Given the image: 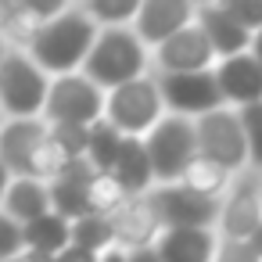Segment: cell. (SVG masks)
<instances>
[{
	"label": "cell",
	"instance_id": "cell-31",
	"mask_svg": "<svg viewBox=\"0 0 262 262\" xmlns=\"http://www.w3.org/2000/svg\"><path fill=\"white\" fill-rule=\"evenodd\" d=\"M215 262H262V258L251 251L248 241H223V237H219V255H215Z\"/></svg>",
	"mask_w": 262,
	"mask_h": 262
},
{
	"label": "cell",
	"instance_id": "cell-23",
	"mask_svg": "<svg viewBox=\"0 0 262 262\" xmlns=\"http://www.w3.org/2000/svg\"><path fill=\"white\" fill-rule=\"evenodd\" d=\"M122 140H126V137H122L108 119H101V122L90 129V151H86V158L94 162L97 172H112V169H115L119 151H122Z\"/></svg>",
	"mask_w": 262,
	"mask_h": 262
},
{
	"label": "cell",
	"instance_id": "cell-3",
	"mask_svg": "<svg viewBox=\"0 0 262 262\" xmlns=\"http://www.w3.org/2000/svg\"><path fill=\"white\" fill-rule=\"evenodd\" d=\"M0 158L11 176H29L43 183H54L69 162L51 140V126L43 119H8L0 129Z\"/></svg>",
	"mask_w": 262,
	"mask_h": 262
},
{
	"label": "cell",
	"instance_id": "cell-22",
	"mask_svg": "<svg viewBox=\"0 0 262 262\" xmlns=\"http://www.w3.org/2000/svg\"><path fill=\"white\" fill-rule=\"evenodd\" d=\"M86 198H90V212H94V215H108V219H115V215L133 201V194H129L112 172H101V176L86 187Z\"/></svg>",
	"mask_w": 262,
	"mask_h": 262
},
{
	"label": "cell",
	"instance_id": "cell-36",
	"mask_svg": "<svg viewBox=\"0 0 262 262\" xmlns=\"http://www.w3.org/2000/svg\"><path fill=\"white\" fill-rule=\"evenodd\" d=\"M248 244H251V251H255V255L262 258V226H258V230L251 233V241H248Z\"/></svg>",
	"mask_w": 262,
	"mask_h": 262
},
{
	"label": "cell",
	"instance_id": "cell-29",
	"mask_svg": "<svg viewBox=\"0 0 262 262\" xmlns=\"http://www.w3.org/2000/svg\"><path fill=\"white\" fill-rule=\"evenodd\" d=\"M244 133H248V151H251V169L262 172V101L251 108H241Z\"/></svg>",
	"mask_w": 262,
	"mask_h": 262
},
{
	"label": "cell",
	"instance_id": "cell-35",
	"mask_svg": "<svg viewBox=\"0 0 262 262\" xmlns=\"http://www.w3.org/2000/svg\"><path fill=\"white\" fill-rule=\"evenodd\" d=\"M11 180H15L11 169L4 165V158H0V205H4V194H8V187H11Z\"/></svg>",
	"mask_w": 262,
	"mask_h": 262
},
{
	"label": "cell",
	"instance_id": "cell-32",
	"mask_svg": "<svg viewBox=\"0 0 262 262\" xmlns=\"http://www.w3.org/2000/svg\"><path fill=\"white\" fill-rule=\"evenodd\" d=\"M54 262H101V255H97V251H86V248H79V244H72V248H65L61 255H54Z\"/></svg>",
	"mask_w": 262,
	"mask_h": 262
},
{
	"label": "cell",
	"instance_id": "cell-26",
	"mask_svg": "<svg viewBox=\"0 0 262 262\" xmlns=\"http://www.w3.org/2000/svg\"><path fill=\"white\" fill-rule=\"evenodd\" d=\"M51 205H54V212H58V215H65L69 223H79L83 215H94V212H90L86 187H79V183L54 180V183H51Z\"/></svg>",
	"mask_w": 262,
	"mask_h": 262
},
{
	"label": "cell",
	"instance_id": "cell-11",
	"mask_svg": "<svg viewBox=\"0 0 262 262\" xmlns=\"http://www.w3.org/2000/svg\"><path fill=\"white\" fill-rule=\"evenodd\" d=\"M165 97L169 115L201 119L215 108H223V90L215 83V72H183V76H155Z\"/></svg>",
	"mask_w": 262,
	"mask_h": 262
},
{
	"label": "cell",
	"instance_id": "cell-34",
	"mask_svg": "<svg viewBox=\"0 0 262 262\" xmlns=\"http://www.w3.org/2000/svg\"><path fill=\"white\" fill-rule=\"evenodd\" d=\"M101 262H129V251L115 244V248H108V251L101 255Z\"/></svg>",
	"mask_w": 262,
	"mask_h": 262
},
{
	"label": "cell",
	"instance_id": "cell-18",
	"mask_svg": "<svg viewBox=\"0 0 262 262\" xmlns=\"http://www.w3.org/2000/svg\"><path fill=\"white\" fill-rule=\"evenodd\" d=\"M0 208H4L15 223L29 226V223H36V219H43V215L54 212V205H51V183L29 180V176H15Z\"/></svg>",
	"mask_w": 262,
	"mask_h": 262
},
{
	"label": "cell",
	"instance_id": "cell-15",
	"mask_svg": "<svg viewBox=\"0 0 262 262\" xmlns=\"http://www.w3.org/2000/svg\"><path fill=\"white\" fill-rule=\"evenodd\" d=\"M115 244L119 248H126V251H140V248H155L158 244V237H162V230H165V223H162V215H158V208H155V201H151V194H140V198H133L115 219Z\"/></svg>",
	"mask_w": 262,
	"mask_h": 262
},
{
	"label": "cell",
	"instance_id": "cell-7",
	"mask_svg": "<svg viewBox=\"0 0 262 262\" xmlns=\"http://www.w3.org/2000/svg\"><path fill=\"white\" fill-rule=\"evenodd\" d=\"M198 126V151L212 162H219L223 169H230L233 176H241L244 169H251V151H248V133H244V119L237 108H215L201 119H194Z\"/></svg>",
	"mask_w": 262,
	"mask_h": 262
},
{
	"label": "cell",
	"instance_id": "cell-9",
	"mask_svg": "<svg viewBox=\"0 0 262 262\" xmlns=\"http://www.w3.org/2000/svg\"><path fill=\"white\" fill-rule=\"evenodd\" d=\"M258 226H262V172L244 169L241 176H233V183L223 198L215 230L223 241H251V233Z\"/></svg>",
	"mask_w": 262,
	"mask_h": 262
},
{
	"label": "cell",
	"instance_id": "cell-13",
	"mask_svg": "<svg viewBox=\"0 0 262 262\" xmlns=\"http://www.w3.org/2000/svg\"><path fill=\"white\" fill-rule=\"evenodd\" d=\"M194 18H198V4H190V0H144L133 33L155 51L176 33H183L187 26H194Z\"/></svg>",
	"mask_w": 262,
	"mask_h": 262
},
{
	"label": "cell",
	"instance_id": "cell-5",
	"mask_svg": "<svg viewBox=\"0 0 262 262\" xmlns=\"http://www.w3.org/2000/svg\"><path fill=\"white\" fill-rule=\"evenodd\" d=\"M169 115L165 108V97H162V86L155 76H144L137 83H126L119 90L108 94V108H104V119L122 133V137H147L162 119Z\"/></svg>",
	"mask_w": 262,
	"mask_h": 262
},
{
	"label": "cell",
	"instance_id": "cell-38",
	"mask_svg": "<svg viewBox=\"0 0 262 262\" xmlns=\"http://www.w3.org/2000/svg\"><path fill=\"white\" fill-rule=\"evenodd\" d=\"M4 122H8V115H4V112H0V129H4Z\"/></svg>",
	"mask_w": 262,
	"mask_h": 262
},
{
	"label": "cell",
	"instance_id": "cell-39",
	"mask_svg": "<svg viewBox=\"0 0 262 262\" xmlns=\"http://www.w3.org/2000/svg\"><path fill=\"white\" fill-rule=\"evenodd\" d=\"M4 51H8V43H0V58H4Z\"/></svg>",
	"mask_w": 262,
	"mask_h": 262
},
{
	"label": "cell",
	"instance_id": "cell-6",
	"mask_svg": "<svg viewBox=\"0 0 262 262\" xmlns=\"http://www.w3.org/2000/svg\"><path fill=\"white\" fill-rule=\"evenodd\" d=\"M144 144H147L158 187L180 183L183 172L190 169V162L201 155L198 151V126H194V119H183V115H165L144 137Z\"/></svg>",
	"mask_w": 262,
	"mask_h": 262
},
{
	"label": "cell",
	"instance_id": "cell-14",
	"mask_svg": "<svg viewBox=\"0 0 262 262\" xmlns=\"http://www.w3.org/2000/svg\"><path fill=\"white\" fill-rule=\"evenodd\" d=\"M212 72H215V83L223 90L226 108L241 112V108H251L262 101V65L251 51L233 54V58H219V65Z\"/></svg>",
	"mask_w": 262,
	"mask_h": 262
},
{
	"label": "cell",
	"instance_id": "cell-2",
	"mask_svg": "<svg viewBox=\"0 0 262 262\" xmlns=\"http://www.w3.org/2000/svg\"><path fill=\"white\" fill-rule=\"evenodd\" d=\"M83 76L90 83H97L104 94H112L126 83L155 76V58H151V47L133 33V26L101 29V36L83 65Z\"/></svg>",
	"mask_w": 262,
	"mask_h": 262
},
{
	"label": "cell",
	"instance_id": "cell-19",
	"mask_svg": "<svg viewBox=\"0 0 262 262\" xmlns=\"http://www.w3.org/2000/svg\"><path fill=\"white\" fill-rule=\"evenodd\" d=\"M112 176H115L133 198L151 194V190L158 187L155 165H151V155H147V144H144L140 137H126V140H122V151H119V162H115Z\"/></svg>",
	"mask_w": 262,
	"mask_h": 262
},
{
	"label": "cell",
	"instance_id": "cell-17",
	"mask_svg": "<svg viewBox=\"0 0 262 262\" xmlns=\"http://www.w3.org/2000/svg\"><path fill=\"white\" fill-rule=\"evenodd\" d=\"M155 251L162 262H215L219 230H162Z\"/></svg>",
	"mask_w": 262,
	"mask_h": 262
},
{
	"label": "cell",
	"instance_id": "cell-10",
	"mask_svg": "<svg viewBox=\"0 0 262 262\" xmlns=\"http://www.w3.org/2000/svg\"><path fill=\"white\" fill-rule=\"evenodd\" d=\"M151 201L165 223V230H215L219 226V212L223 201L215 198H201L183 183H169V187H155Z\"/></svg>",
	"mask_w": 262,
	"mask_h": 262
},
{
	"label": "cell",
	"instance_id": "cell-30",
	"mask_svg": "<svg viewBox=\"0 0 262 262\" xmlns=\"http://www.w3.org/2000/svg\"><path fill=\"white\" fill-rule=\"evenodd\" d=\"M223 4L251 36L262 33V0H223Z\"/></svg>",
	"mask_w": 262,
	"mask_h": 262
},
{
	"label": "cell",
	"instance_id": "cell-16",
	"mask_svg": "<svg viewBox=\"0 0 262 262\" xmlns=\"http://www.w3.org/2000/svg\"><path fill=\"white\" fill-rule=\"evenodd\" d=\"M194 22L205 29L212 51L219 58H233V54H248L251 51V40L255 36L226 11L223 0H205V4H198V18Z\"/></svg>",
	"mask_w": 262,
	"mask_h": 262
},
{
	"label": "cell",
	"instance_id": "cell-12",
	"mask_svg": "<svg viewBox=\"0 0 262 262\" xmlns=\"http://www.w3.org/2000/svg\"><path fill=\"white\" fill-rule=\"evenodd\" d=\"M155 58V76H183V72H212L219 65V54L212 51L205 29L194 22L162 47L151 51Z\"/></svg>",
	"mask_w": 262,
	"mask_h": 262
},
{
	"label": "cell",
	"instance_id": "cell-37",
	"mask_svg": "<svg viewBox=\"0 0 262 262\" xmlns=\"http://www.w3.org/2000/svg\"><path fill=\"white\" fill-rule=\"evenodd\" d=\"M251 54H255L258 65H262V33H255V40H251Z\"/></svg>",
	"mask_w": 262,
	"mask_h": 262
},
{
	"label": "cell",
	"instance_id": "cell-4",
	"mask_svg": "<svg viewBox=\"0 0 262 262\" xmlns=\"http://www.w3.org/2000/svg\"><path fill=\"white\" fill-rule=\"evenodd\" d=\"M51 76L22 47H8L0 58V112L8 119H43Z\"/></svg>",
	"mask_w": 262,
	"mask_h": 262
},
{
	"label": "cell",
	"instance_id": "cell-1",
	"mask_svg": "<svg viewBox=\"0 0 262 262\" xmlns=\"http://www.w3.org/2000/svg\"><path fill=\"white\" fill-rule=\"evenodd\" d=\"M97 36H101V26L86 15V8L83 4H69L58 18L43 22V29L29 43V54L36 58V65L51 79L72 76V72H83Z\"/></svg>",
	"mask_w": 262,
	"mask_h": 262
},
{
	"label": "cell",
	"instance_id": "cell-24",
	"mask_svg": "<svg viewBox=\"0 0 262 262\" xmlns=\"http://www.w3.org/2000/svg\"><path fill=\"white\" fill-rule=\"evenodd\" d=\"M140 4H144V0H83L86 15H90L101 29H122V26H133L137 15H140Z\"/></svg>",
	"mask_w": 262,
	"mask_h": 262
},
{
	"label": "cell",
	"instance_id": "cell-33",
	"mask_svg": "<svg viewBox=\"0 0 262 262\" xmlns=\"http://www.w3.org/2000/svg\"><path fill=\"white\" fill-rule=\"evenodd\" d=\"M129 262H162L155 248H140V251H129Z\"/></svg>",
	"mask_w": 262,
	"mask_h": 262
},
{
	"label": "cell",
	"instance_id": "cell-27",
	"mask_svg": "<svg viewBox=\"0 0 262 262\" xmlns=\"http://www.w3.org/2000/svg\"><path fill=\"white\" fill-rule=\"evenodd\" d=\"M90 129L94 126H72V122H61V126H51V140L61 147V155L72 162V158H86L90 151Z\"/></svg>",
	"mask_w": 262,
	"mask_h": 262
},
{
	"label": "cell",
	"instance_id": "cell-20",
	"mask_svg": "<svg viewBox=\"0 0 262 262\" xmlns=\"http://www.w3.org/2000/svg\"><path fill=\"white\" fill-rule=\"evenodd\" d=\"M22 233H26V251H40V255L54 258L65 248H72V223L65 215H58V212H51V215H43L36 223L22 226Z\"/></svg>",
	"mask_w": 262,
	"mask_h": 262
},
{
	"label": "cell",
	"instance_id": "cell-25",
	"mask_svg": "<svg viewBox=\"0 0 262 262\" xmlns=\"http://www.w3.org/2000/svg\"><path fill=\"white\" fill-rule=\"evenodd\" d=\"M72 244L104 255L108 248H115V223L108 215H83L79 223H72Z\"/></svg>",
	"mask_w": 262,
	"mask_h": 262
},
{
	"label": "cell",
	"instance_id": "cell-21",
	"mask_svg": "<svg viewBox=\"0 0 262 262\" xmlns=\"http://www.w3.org/2000/svg\"><path fill=\"white\" fill-rule=\"evenodd\" d=\"M183 187H190L194 194H201V198H215V201H223L226 198V190H230V183H233V172L230 169H223L219 162H212V158H205V155H198L194 162H190V169L183 172V180H180Z\"/></svg>",
	"mask_w": 262,
	"mask_h": 262
},
{
	"label": "cell",
	"instance_id": "cell-28",
	"mask_svg": "<svg viewBox=\"0 0 262 262\" xmlns=\"http://www.w3.org/2000/svg\"><path fill=\"white\" fill-rule=\"evenodd\" d=\"M26 251V233L22 223H15L4 208H0V262H11Z\"/></svg>",
	"mask_w": 262,
	"mask_h": 262
},
{
	"label": "cell",
	"instance_id": "cell-8",
	"mask_svg": "<svg viewBox=\"0 0 262 262\" xmlns=\"http://www.w3.org/2000/svg\"><path fill=\"white\" fill-rule=\"evenodd\" d=\"M104 108H108V94H104L97 83H90L83 72H72V76L51 79L43 122H47V126H61V122H72V126H97V122L104 119Z\"/></svg>",
	"mask_w": 262,
	"mask_h": 262
}]
</instances>
